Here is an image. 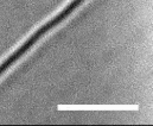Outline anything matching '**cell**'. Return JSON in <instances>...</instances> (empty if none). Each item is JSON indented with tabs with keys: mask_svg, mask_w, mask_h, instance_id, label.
<instances>
[{
	"mask_svg": "<svg viewBox=\"0 0 153 126\" xmlns=\"http://www.w3.org/2000/svg\"><path fill=\"white\" fill-rule=\"evenodd\" d=\"M84 0H73L70 4H68L59 13H57L53 18H51L49 22H46L44 25H42L39 29H37L25 42L23 43L16 51H13L5 61H2L1 63H0V76L11 67V66H13L17 61H19L36 43L38 42L39 40L44 36V35H46L51 29H53L55 26H57L59 23H62L70 13H73V11L76 8V7H78L82 2H83Z\"/></svg>",
	"mask_w": 153,
	"mask_h": 126,
	"instance_id": "cell-1",
	"label": "cell"
}]
</instances>
